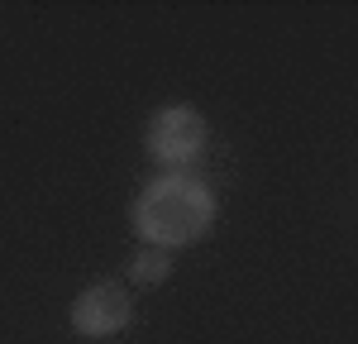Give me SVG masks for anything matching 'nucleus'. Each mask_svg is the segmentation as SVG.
I'll return each instance as SVG.
<instances>
[{
	"instance_id": "3",
	"label": "nucleus",
	"mask_w": 358,
	"mask_h": 344,
	"mask_svg": "<svg viewBox=\"0 0 358 344\" xmlns=\"http://www.w3.org/2000/svg\"><path fill=\"white\" fill-rule=\"evenodd\" d=\"M67 320H72V335H82V340H110L134 320V301L120 282L106 278V282H91L77 292Z\"/></svg>"
},
{
	"instance_id": "1",
	"label": "nucleus",
	"mask_w": 358,
	"mask_h": 344,
	"mask_svg": "<svg viewBox=\"0 0 358 344\" xmlns=\"http://www.w3.org/2000/svg\"><path fill=\"white\" fill-rule=\"evenodd\" d=\"M134 234L148 249H187L206 229L215 225V196L206 182H196L187 172H158L153 182L138 187L129 206Z\"/></svg>"
},
{
	"instance_id": "2",
	"label": "nucleus",
	"mask_w": 358,
	"mask_h": 344,
	"mask_svg": "<svg viewBox=\"0 0 358 344\" xmlns=\"http://www.w3.org/2000/svg\"><path fill=\"white\" fill-rule=\"evenodd\" d=\"M206 139H210V129H206V115L196 106H163L143 124V143H148L153 163H163L172 172L196 163L206 153Z\"/></svg>"
},
{
	"instance_id": "4",
	"label": "nucleus",
	"mask_w": 358,
	"mask_h": 344,
	"mask_svg": "<svg viewBox=\"0 0 358 344\" xmlns=\"http://www.w3.org/2000/svg\"><path fill=\"white\" fill-rule=\"evenodd\" d=\"M167 273H172V254H167V249H143V254L129 263V282L134 287L167 282Z\"/></svg>"
}]
</instances>
